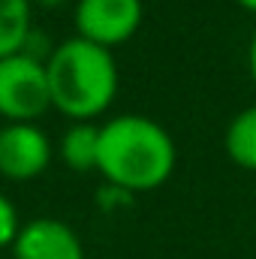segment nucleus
<instances>
[{"mask_svg":"<svg viewBox=\"0 0 256 259\" xmlns=\"http://www.w3.org/2000/svg\"><path fill=\"white\" fill-rule=\"evenodd\" d=\"M175 169V142L169 130L145 115H118L100 127L97 172L109 187L148 193L166 184Z\"/></svg>","mask_w":256,"mask_h":259,"instance_id":"obj_1","label":"nucleus"},{"mask_svg":"<svg viewBox=\"0 0 256 259\" xmlns=\"http://www.w3.org/2000/svg\"><path fill=\"white\" fill-rule=\"evenodd\" d=\"M52 106L72 118L91 121L103 115L118 94V64L109 49L81 36H69L46 58Z\"/></svg>","mask_w":256,"mask_h":259,"instance_id":"obj_2","label":"nucleus"},{"mask_svg":"<svg viewBox=\"0 0 256 259\" xmlns=\"http://www.w3.org/2000/svg\"><path fill=\"white\" fill-rule=\"evenodd\" d=\"M52 109L46 61L18 52L0 61V115L9 124H33Z\"/></svg>","mask_w":256,"mask_h":259,"instance_id":"obj_3","label":"nucleus"},{"mask_svg":"<svg viewBox=\"0 0 256 259\" xmlns=\"http://www.w3.org/2000/svg\"><path fill=\"white\" fill-rule=\"evenodd\" d=\"M72 21L75 36L112 52L139 30L142 0H78Z\"/></svg>","mask_w":256,"mask_h":259,"instance_id":"obj_4","label":"nucleus"},{"mask_svg":"<svg viewBox=\"0 0 256 259\" xmlns=\"http://www.w3.org/2000/svg\"><path fill=\"white\" fill-rule=\"evenodd\" d=\"M52 142L36 124L0 127V175L9 181H30L46 172Z\"/></svg>","mask_w":256,"mask_h":259,"instance_id":"obj_5","label":"nucleus"},{"mask_svg":"<svg viewBox=\"0 0 256 259\" xmlns=\"http://www.w3.org/2000/svg\"><path fill=\"white\" fill-rule=\"evenodd\" d=\"M15 259H84L81 238L72 226H66L58 217H36L30 223H21L15 241Z\"/></svg>","mask_w":256,"mask_h":259,"instance_id":"obj_6","label":"nucleus"},{"mask_svg":"<svg viewBox=\"0 0 256 259\" xmlns=\"http://www.w3.org/2000/svg\"><path fill=\"white\" fill-rule=\"evenodd\" d=\"M61 157L69 169L75 172H91L97 169V157H100V127H94L91 121H75L61 139Z\"/></svg>","mask_w":256,"mask_h":259,"instance_id":"obj_7","label":"nucleus"},{"mask_svg":"<svg viewBox=\"0 0 256 259\" xmlns=\"http://www.w3.org/2000/svg\"><path fill=\"white\" fill-rule=\"evenodd\" d=\"M30 0H0V61L27 49L30 39Z\"/></svg>","mask_w":256,"mask_h":259,"instance_id":"obj_8","label":"nucleus"},{"mask_svg":"<svg viewBox=\"0 0 256 259\" xmlns=\"http://www.w3.org/2000/svg\"><path fill=\"white\" fill-rule=\"evenodd\" d=\"M223 148L229 160L241 169L256 172V106L241 109L223 133Z\"/></svg>","mask_w":256,"mask_h":259,"instance_id":"obj_9","label":"nucleus"},{"mask_svg":"<svg viewBox=\"0 0 256 259\" xmlns=\"http://www.w3.org/2000/svg\"><path fill=\"white\" fill-rule=\"evenodd\" d=\"M18 229H21V223H18V211H15V205L0 193V247H12Z\"/></svg>","mask_w":256,"mask_h":259,"instance_id":"obj_10","label":"nucleus"},{"mask_svg":"<svg viewBox=\"0 0 256 259\" xmlns=\"http://www.w3.org/2000/svg\"><path fill=\"white\" fill-rule=\"evenodd\" d=\"M247 64H250V78H253V84H256V33H253V39H250V52H247Z\"/></svg>","mask_w":256,"mask_h":259,"instance_id":"obj_11","label":"nucleus"},{"mask_svg":"<svg viewBox=\"0 0 256 259\" xmlns=\"http://www.w3.org/2000/svg\"><path fill=\"white\" fill-rule=\"evenodd\" d=\"M30 3H36V6H46V9H55V6H61L66 0H30Z\"/></svg>","mask_w":256,"mask_h":259,"instance_id":"obj_12","label":"nucleus"},{"mask_svg":"<svg viewBox=\"0 0 256 259\" xmlns=\"http://www.w3.org/2000/svg\"><path fill=\"white\" fill-rule=\"evenodd\" d=\"M238 6H244L247 12H253L256 15V0H238Z\"/></svg>","mask_w":256,"mask_h":259,"instance_id":"obj_13","label":"nucleus"}]
</instances>
